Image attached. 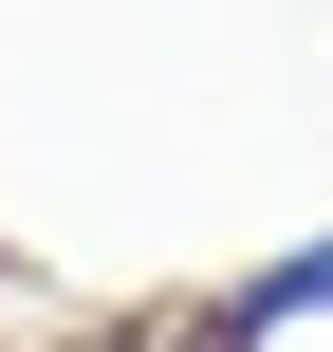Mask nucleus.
I'll list each match as a JSON object with an SVG mask.
<instances>
[{
    "mask_svg": "<svg viewBox=\"0 0 333 352\" xmlns=\"http://www.w3.org/2000/svg\"><path fill=\"white\" fill-rule=\"evenodd\" d=\"M278 334H333V223H315V241H278L260 278H222L167 352H278Z\"/></svg>",
    "mask_w": 333,
    "mask_h": 352,
    "instance_id": "f257e3e1",
    "label": "nucleus"
}]
</instances>
